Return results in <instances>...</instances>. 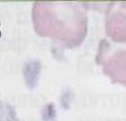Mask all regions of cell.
Wrapping results in <instances>:
<instances>
[{"mask_svg":"<svg viewBox=\"0 0 126 121\" xmlns=\"http://www.w3.org/2000/svg\"><path fill=\"white\" fill-rule=\"evenodd\" d=\"M106 17V33L113 41L126 42V2H114Z\"/></svg>","mask_w":126,"mask_h":121,"instance_id":"2","label":"cell"},{"mask_svg":"<svg viewBox=\"0 0 126 121\" xmlns=\"http://www.w3.org/2000/svg\"><path fill=\"white\" fill-rule=\"evenodd\" d=\"M33 24L40 36L53 38L67 48L80 46L87 32L84 9L71 1L34 3Z\"/></svg>","mask_w":126,"mask_h":121,"instance_id":"1","label":"cell"},{"mask_svg":"<svg viewBox=\"0 0 126 121\" xmlns=\"http://www.w3.org/2000/svg\"><path fill=\"white\" fill-rule=\"evenodd\" d=\"M104 73L114 82L126 87V50L116 51L102 61Z\"/></svg>","mask_w":126,"mask_h":121,"instance_id":"3","label":"cell"}]
</instances>
